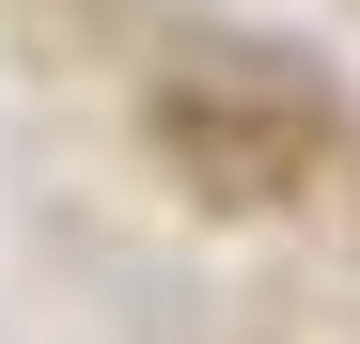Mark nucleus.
Returning a JSON list of instances; mask_svg holds the SVG:
<instances>
[{"label": "nucleus", "instance_id": "obj_1", "mask_svg": "<svg viewBox=\"0 0 360 344\" xmlns=\"http://www.w3.org/2000/svg\"><path fill=\"white\" fill-rule=\"evenodd\" d=\"M157 157L188 172L204 204H297L329 172V110H297L266 79H172L157 94Z\"/></svg>", "mask_w": 360, "mask_h": 344}]
</instances>
